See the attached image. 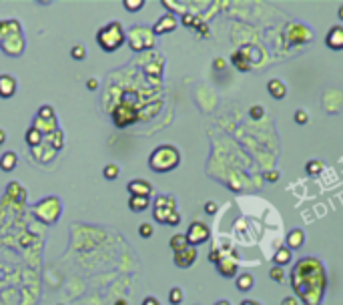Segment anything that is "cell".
Here are the masks:
<instances>
[{"instance_id":"27","label":"cell","mask_w":343,"mask_h":305,"mask_svg":"<svg viewBox=\"0 0 343 305\" xmlns=\"http://www.w3.org/2000/svg\"><path fill=\"white\" fill-rule=\"evenodd\" d=\"M118 175H120V167H118L116 163H108V165L102 169V177H104L106 181H114V179H118Z\"/></svg>"},{"instance_id":"4","label":"cell","mask_w":343,"mask_h":305,"mask_svg":"<svg viewBox=\"0 0 343 305\" xmlns=\"http://www.w3.org/2000/svg\"><path fill=\"white\" fill-rule=\"evenodd\" d=\"M32 213L38 221L46 223V225H54L58 219H60V213H62V201L56 197V195H50V197H44L40 199L38 203L32 205Z\"/></svg>"},{"instance_id":"8","label":"cell","mask_w":343,"mask_h":305,"mask_svg":"<svg viewBox=\"0 0 343 305\" xmlns=\"http://www.w3.org/2000/svg\"><path fill=\"white\" fill-rule=\"evenodd\" d=\"M185 237H187V243H189L191 247H199V245H203V243H207V241L211 239V229H209V225L203 223V221H193V223L189 225Z\"/></svg>"},{"instance_id":"36","label":"cell","mask_w":343,"mask_h":305,"mask_svg":"<svg viewBox=\"0 0 343 305\" xmlns=\"http://www.w3.org/2000/svg\"><path fill=\"white\" fill-rule=\"evenodd\" d=\"M185 26H199V22H197V18L195 16H191V14H183V20H181Z\"/></svg>"},{"instance_id":"18","label":"cell","mask_w":343,"mask_h":305,"mask_svg":"<svg viewBox=\"0 0 343 305\" xmlns=\"http://www.w3.org/2000/svg\"><path fill=\"white\" fill-rule=\"evenodd\" d=\"M16 165H18V155H16L14 150H6V152H2V155H0V169H2L4 173L14 171Z\"/></svg>"},{"instance_id":"31","label":"cell","mask_w":343,"mask_h":305,"mask_svg":"<svg viewBox=\"0 0 343 305\" xmlns=\"http://www.w3.org/2000/svg\"><path fill=\"white\" fill-rule=\"evenodd\" d=\"M36 116H40V118H56V110L50 104H42V106H38Z\"/></svg>"},{"instance_id":"21","label":"cell","mask_w":343,"mask_h":305,"mask_svg":"<svg viewBox=\"0 0 343 305\" xmlns=\"http://www.w3.org/2000/svg\"><path fill=\"white\" fill-rule=\"evenodd\" d=\"M217 271L223 275V277H235L237 273V263L235 261H229V259H221L217 263Z\"/></svg>"},{"instance_id":"30","label":"cell","mask_w":343,"mask_h":305,"mask_svg":"<svg viewBox=\"0 0 343 305\" xmlns=\"http://www.w3.org/2000/svg\"><path fill=\"white\" fill-rule=\"evenodd\" d=\"M231 60H233V64H235L241 72H245V70H249V68H251V62H245V56H243L241 52H235Z\"/></svg>"},{"instance_id":"6","label":"cell","mask_w":343,"mask_h":305,"mask_svg":"<svg viewBox=\"0 0 343 305\" xmlns=\"http://www.w3.org/2000/svg\"><path fill=\"white\" fill-rule=\"evenodd\" d=\"M150 205H152V219L156 223H162V225H166L168 219L179 211L177 209V199L173 195H156L150 201Z\"/></svg>"},{"instance_id":"17","label":"cell","mask_w":343,"mask_h":305,"mask_svg":"<svg viewBox=\"0 0 343 305\" xmlns=\"http://www.w3.org/2000/svg\"><path fill=\"white\" fill-rule=\"evenodd\" d=\"M24 140H26V144H28L30 148H38V146H42V144H44L46 136H44L40 130H36L34 126H28V128H26V132H24Z\"/></svg>"},{"instance_id":"2","label":"cell","mask_w":343,"mask_h":305,"mask_svg":"<svg viewBox=\"0 0 343 305\" xmlns=\"http://www.w3.org/2000/svg\"><path fill=\"white\" fill-rule=\"evenodd\" d=\"M0 50L12 58L24 52V36L18 20H0Z\"/></svg>"},{"instance_id":"44","label":"cell","mask_w":343,"mask_h":305,"mask_svg":"<svg viewBox=\"0 0 343 305\" xmlns=\"http://www.w3.org/2000/svg\"><path fill=\"white\" fill-rule=\"evenodd\" d=\"M241 305H261V303L255 299H245V301H241Z\"/></svg>"},{"instance_id":"41","label":"cell","mask_w":343,"mask_h":305,"mask_svg":"<svg viewBox=\"0 0 343 305\" xmlns=\"http://www.w3.org/2000/svg\"><path fill=\"white\" fill-rule=\"evenodd\" d=\"M179 223H181V213L177 211V213H175L173 217H170V219H168V223H166V225H170V227H177Z\"/></svg>"},{"instance_id":"25","label":"cell","mask_w":343,"mask_h":305,"mask_svg":"<svg viewBox=\"0 0 343 305\" xmlns=\"http://www.w3.org/2000/svg\"><path fill=\"white\" fill-rule=\"evenodd\" d=\"M185 299V291L181 287H170L168 289V303L170 305H181Z\"/></svg>"},{"instance_id":"5","label":"cell","mask_w":343,"mask_h":305,"mask_svg":"<svg viewBox=\"0 0 343 305\" xmlns=\"http://www.w3.org/2000/svg\"><path fill=\"white\" fill-rule=\"evenodd\" d=\"M154 38L156 36L152 34V28H148L144 24H134L126 32V42L132 52H144V50L154 48V44H156Z\"/></svg>"},{"instance_id":"47","label":"cell","mask_w":343,"mask_h":305,"mask_svg":"<svg viewBox=\"0 0 343 305\" xmlns=\"http://www.w3.org/2000/svg\"><path fill=\"white\" fill-rule=\"evenodd\" d=\"M337 16H339V20H343V6H339V10H337Z\"/></svg>"},{"instance_id":"37","label":"cell","mask_w":343,"mask_h":305,"mask_svg":"<svg viewBox=\"0 0 343 305\" xmlns=\"http://www.w3.org/2000/svg\"><path fill=\"white\" fill-rule=\"evenodd\" d=\"M265 181H269V183H275V181H279V171H267L265 173Z\"/></svg>"},{"instance_id":"12","label":"cell","mask_w":343,"mask_h":305,"mask_svg":"<svg viewBox=\"0 0 343 305\" xmlns=\"http://www.w3.org/2000/svg\"><path fill=\"white\" fill-rule=\"evenodd\" d=\"M16 90H18V80L12 74H8V72L0 74V98H4V100L12 98L16 94Z\"/></svg>"},{"instance_id":"26","label":"cell","mask_w":343,"mask_h":305,"mask_svg":"<svg viewBox=\"0 0 343 305\" xmlns=\"http://www.w3.org/2000/svg\"><path fill=\"white\" fill-rule=\"evenodd\" d=\"M323 163L321 161H317V159H313V161H307L305 163V173L307 175H311V177H317V175H321L323 173Z\"/></svg>"},{"instance_id":"49","label":"cell","mask_w":343,"mask_h":305,"mask_svg":"<svg viewBox=\"0 0 343 305\" xmlns=\"http://www.w3.org/2000/svg\"><path fill=\"white\" fill-rule=\"evenodd\" d=\"M56 305H64V303H56Z\"/></svg>"},{"instance_id":"28","label":"cell","mask_w":343,"mask_h":305,"mask_svg":"<svg viewBox=\"0 0 343 305\" xmlns=\"http://www.w3.org/2000/svg\"><path fill=\"white\" fill-rule=\"evenodd\" d=\"M122 6L126 12H138L144 8V0H122Z\"/></svg>"},{"instance_id":"3","label":"cell","mask_w":343,"mask_h":305,"mask_svg":"<svg viewBox=\"0 0 343 305\" xmlns=\"http://www.w3.org/2000/svg\"><path fill=\"white\" fill-rule=\"evenodd\" d=\"M124 42H126V30L120 20L106 22L96 30V44L104 52H116L120 46H124Z\"/></svg>"},{"instance_id":"13","label":"cell","mask_w":343,"mask_h":305,"mask_svg":"<svg viewBox=\"0 0 343 305\" xmlns=\"http://www.w3.org/2000/svg\"><path fill=\"white\" fill-rule=\"evenodd\" d=\"M325 44L331 50H343V24L329 28V32L325 34Z\"/></svg>"},{"instance_id":"19","label":"cell","mask_w":343,"mask_h":305,"mask_svg":"<svg viewBox=\"0 0 343 305\" xmlns=\"http://www.w3.org/2000/svg\"><path fill=\"white\" fill-rule=\"evenodd\" d=\"M291 259H293V251L289 249V247H279L277 251H275V255H273V263L277 265V267H283V265H289L291 263Z\"/></svg>"},{"instance_id":"23","label":"cell","mask_w":343,"mask_h":305,"mask_svg":"<svg viewBox=\"0 0 343 305\" xmlns=\"http://www.w3.org/2000/svg\"><path fill=\"white\" fill-rule=\"evenodd\" d=\"M235 285H237V289L239 291H251L253 289V285H255V279H253V275L251 273H241V275H237V281H235Z\"/></svg>"},{"instance_id":"24","label":"cell","mask_w":343,"mask_h":305,"mask_svg":"<svg viewBox=\"0 0 343 305\" xmlns=\"http://www.w3.org/2000/svg\"><path fill=\"white\" fill-rule=\"evenodd\" d=\"M46 142H48V146L50 148H54V150H60L62 146H64V132L58 128V130H54L52 134H48L46 136Z\"/></svg>"},{"instance_id":"7","label":"cell","mask_w":343,"mask_h":305,"mask_svg":"<svg viewBox=\"0 0 343 305\" xmlns=\"http://www.w3.org/2000/svg\"><path fill=\"white\" fill-rule=\"evenodd\" d=\"M110 118H112V124H114L116 128H124V126L134 124V122L138 120V112H136V106L118 102V104L112 108Z\"/></svg>"},{"instance_id":"20","label":"cell","mask_w":343,"mask_h":305,"mask_svg":"<svg viewBox=\"0 0 343 305\" xmlns=\"http://www.w3.org/2000/svg\"><path fill=\"white\" fill-rule=\"evenodd\" d=\"M150 207V197H128V209L132 213H142Z\"/></svg>"},{"instance_id":"9","label":"cell","mask_w":343,"mask_h":305,"mask_svg":"<svg viewBox=\"0 0 343 305\" xmlns=\"http://www.w3.org/2000/svg\"><path fill=\"white\" fill-rule=\"evenodd\" d=\"M179 26V20L173 12H166L162 14L154 24H152V34L154 36H162V34H168V32H175Z\"/></svg>"},{"instance_id":"10","label":"cell","mask_w":343,"mask_h":305,"mask_svg":"<svg viewBox=\"0 0 343 305\" xmlns=\"http://www.w3.org/2000/svg\"><path fill=\"white\" fill-rule=\"evenodd\" d=\"M197 247H185L183 251H179V253H173V263L179 267V269H189V267H193V263L197 261Z\"/></svg>"},{"instance_id":"16","label":"cell","mask_w":343,"mask_h":305,"mask_svg":"<svg viewBox=\"0 0 343 305\" xmlns=\"http://www.w3.org/2000/svg\"><path fill=\"white\" fill-rule=\"evenodd\" d=\"M267 90H269V94H271L275 100H281V98L287 96V84H285L281 78H271V80L267 82Z\"/></svg>"},{"instance_id":"40","label":"cell","mask_w":343,"mask_h":305,"mask_svg":"<svg viewBox=\"0 0 343 305\" xmlns=\"http://www.w3.org/2000/svg\"><path fill=\"white\" fill-rule=\"evenodd\" d=\"M281 305H299V299L293 297V295H289V297H283L281 299Z\"/></svg>"},{"instance_id":"39","label":"cell","mask_w":343,"mask_h":305,"mask_svg":"<svg viewBox=\"0 0 343 305\" xmlns=\"http://www.w3.org/2000/svg\"><path fill=\"white\" fill-rule=\"evenodd\" d=\"M140 305H160V301L154 297V295H146L144 299H142V303Z\"/></svg>"},{"instance_id":"48","label":"cell","mask_w":343,"mask_h":305,"mask_svg":"<svg viewBox=\"0 0 343 305\" xmlns=\"http://www.w3.org/2000/svg\"><path fill=\"white\" fill-rule=\"evenodd\" d=\"M116 305H126V303H124V301H118V303H116Z\"/></svg>"},{"instance_id":"33","label":"cell","mask_w":343,"mask_h":305,"mask_svg":"<svg viewBox=\"0 0 343 305\" xmlns=\"http://www.w3.org/2000/svg\"><path fill=\"white\" fill-rule=\"evenodd\" d=\"M249 116H251L253 120H261V118L265 116V108H263L261 104H253V106L249 108Z\"/></svg>"},{"instance_id":"22","label":"cell","mask_w":343,"mask_h":305,"mask_svg":"<svg viewBox=\"0 0 343 305\" xmlns=\"http://www.w3.org/2000/svg\"><path fill=\"white\" fill-rule=\"evenodd\" d=\"M168 247L173 249V253H179V251H183L185 247H189V243H187V237H185V233H175L173 237L168 239Z\"/></svg>"},{"instance_id":"42","label":"cell","mask_w":343,"mask_h":305,"mask_svg":"<svg viewBox=\"0 0 343 305\" xmlns=\"http://www.w3.org/2000/svg\"><path fill=\"white\" fill-rule=\"evenodd\" d=\"M86 88H88V90H96V88H98V80H96L94 76L88 78V80H86Z\"/></svg>"},{"instance_id":"1","label":"cell","mask_w":343,"mask_h":305,"mask_svg":"<svg viewBox=\"0 0 343 305\" xmlns=\"http://www.w3.org/2000/svg\"><path fill=\"white\" fill-rule=\"evenodd\" d=\"M179 165H181V150L170 142L154 146L148 155V169L152 173H170Z\"/></svg>"},{"instance_id":"15","label":"cell","mask_w":343,"mask_h":305,"mask_svg":"<svg viewBox=\"0 0 343 305\" xmlns=\"http://www.w3.org/2000/svg\"><path fill=\"white\" fill-rule=\"evenodd\" d=\"M303 245H305V231H303V229H299V227L291 229V231L287 233L285 247H289V249L293 251V249H301Z\"/></svg>"},{"instance_id":"34","label":"cell","mask_w":343,"mask_h":305,"mask_svg":"<svg viewBox=\"0 0 343 305\" xmlns=\"http://www.w3.org/2000/svg\"><path fill=\"white\" fill-rule=\"evenodd\" d=\"M152 233H154V229H152L150 223H140V225H138V235H140L142 239H150Z\"/></svg>"},{"instance_id":"29","label":"cell","mask_w":343,"mask_h":305,"mask_svg":"<svg viewBox=\"0 0 343 305\" xmlns=\"http://www.w3.org/2000/svg\"><path fill=\"white\" fill-rule=\"evenodd\" d=\"M70 58L72 60H84L86 58V46L84 44H74L70 48Z\"/></svg>"},{"instance_id":"11","label":"cell","mask_w":343,"mask_h":305,"mask_svg":"<svg viewBox=\"0 0 343 305\" xmlns=\"http://www.w3.org/2000/svg\"><path fill=\"white\" fill-rule=\"evenodd\" d=\"M126 191L130 197H150L152 195V185L146 179H132L126 183Z\"/></svg>"},{"instance_id":"46","label":"cell","mask_w":343,"mask_h":305,"mask_svg":"<svg viewBox=\"0 0 343 305\" xmlns=\"http://www.w3.org/2000/svg\"><path fill=\"white\" fill-rule=\"evenodd\" d=\"M215 305H231V303H229V301H227V299H219V301H217V303H215Z\"/></svg>"},{"instance_id":"43","label":"cell","mask_w":343,"mask_h":305,"mask_svg":"<svg viewBox=\"0 0 343 305\" xmlns=\"http://www.w3.org/2000/svg\"><path fill=\"white\" fill-rule=\"evenodd\" d=\"M4 142H6V130L0 128V144H4Z\"/></svg>"},{"instance_id":"35","label":"cell","mask_w":343,"mask_h":305,"mask_svg":"<svg viewBox=\"0 0 343 305\" xmlns=\"http://www.w3.org/2000/svg\"><path fill=\"white\" fill-rule=\"evenodd\" d=\"M293 118H295V122H297V124H307L309 114H307L303 108H297V110H295V114H293Z\"/></svg>"},{"instance_id":"45","label":"cell","mask_w":343,"mask_h":305,"mask_svg":"<svg viewBox=\"0 0 343 305\" xmlns=\"http://www.w3.org/2000/svg\"><path fill=\"white\" fill-rule=\"evenodd\" d=\"M223 66H225V62H223L221 58H217V60H215V68H223Z\"/></svg>"},{"instance_id":"32","label":"cell","mask_w":343,"mask_h":305,"mask_svg":"<svg viewBox=\"0 0 343 305\" xmlns=\"http://www.w3.org/2000/svg\"><path fill=\"white\" fill-rule=\"evenodd\" d=\"M269 277H271V281H275V283H283V279H285V271H283V267L273 265V267L269 269Z\"/></svg>"},{"instance_id":"38","label":"cell","mask_w":343,"mask_h":305,"mask_svg":"<svg viewBox=\"0 0 343 305\" xmlns=\"http://www.w3.org/2000/svg\"><path fill=\"white\" fill-rule=\"evenodd\" d=\"M217 209H219V207H217V203H215V201H207V203H205V213L215 215V213H217Z\"/></svg>"},{"instance_id":"14","label":"cell","mask_w":343,"mask_h":305,"mask_svg":"<svg viewBox=\"0 0 343 305\" xmlns=\"http://www.w3.org/2000/svg\"><path fill=\"white\" fill-rule=\"evenodd\" d=\"M30 126H34L36 130H40L44 136H48V134H52L54 130H58V128H60L56 118H40V116H34V120H32V124H30Z\"/></svg>"}]
</instances>
